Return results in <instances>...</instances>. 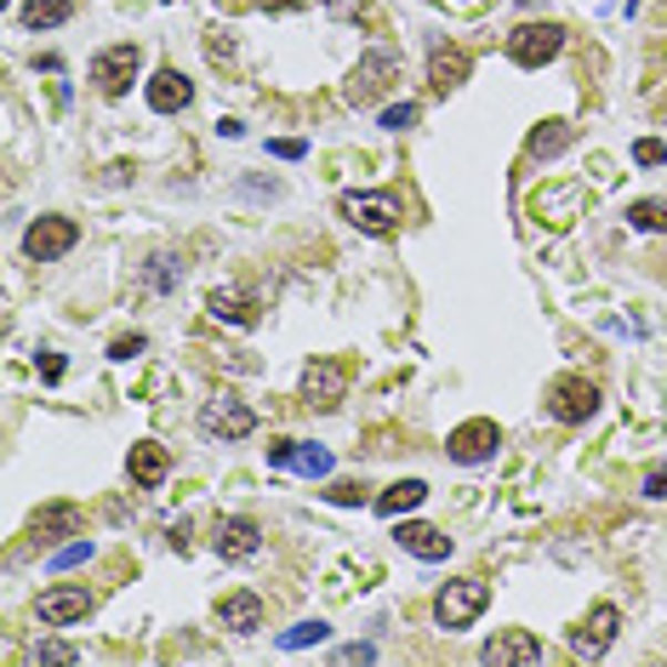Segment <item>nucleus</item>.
I'll return each mask as SVG.
<instances>
[{
	"instance_id": "1",
	"label": "nucleus",
	"mask_w": 667,
	"mask_h": 667,
	"mask_svg": "<svg viewBox=\"0 0 667 667\" xmlns=\"http://www.w3.org/2000/svg\"><path fill=\"white\" fill-rule=\"evenodd\" d=\"M485 605H491V587L485 582H474V576H468V582H445L440 594H434V622L456 634V627H468Z\"/></svg>"
},
{
	"instance_id": "2",
	"label": "nucleus",
	"mask_w": 667,
	"mask_h": 667,
	"mask_svg": "<svg viewBox=\"0 0 667 667\" xmlns=\"http://www.w3.org/2000/svg\"><path fill=\"white\" fill-rule=\"evenodd\" d=\"M565 47V29L560 23H520L514 34H507V58H514L520 69H542L554 63Z\"/></svg>"
},
{
	"instance_id": "3",
	"label": "nucleus",
	"mask_w": 667,
	"mask_h": 667,
	"mask_svg": "<svg viewBox=\"0 0 667 667\" xmlns=\"http://www.w3.org/2000/svg\"><path fill=\"white\" fill-rule=\"evenodd\" d=\"M594 411H599V388L587 377H560L547 388V417L554 422H587Z\"/></svg>"
},
{
	"instance_id": "4",
	"label": "nucleus",
	"mask_w": 667,
	"mask_h": 667,
	"mask_svg": "<svg viewBox=\"0 0 667 667\" xmlns=\"http://www.w3.org/2000/svg\"><path fill=\"white\" fill-rule=\"evenodd\" d=\"M137 63H143V52H137L132 41L98 52V58H92V81H98V92H103V98H121V92L137 81Z\"/></svg>"
},
{
	"instance_id": "5",
	"label": "nucleus",
	"mask_w": 667,
	"mask_h": 667,
	"mask_svg": "<svg viewBox=\"0 0 667 667\" xmlns=\"http://www.w3.org/2000/svg\"><path fill=\"white\" fill-rule=\"evenodd\" d=\"M201 428L212 440H246L252 428H257V411L252 406H240L234 394H217V400H206L201 406Z\"/></svg>"
},
{
	"instance_id": "6",
	"label": "nucleus",
	"mask_w": 667,
	"mask_h": 667,
	"mask_svg": "<svg viewBox=\"0 0 667 667\" xmlns=\"http://www.w3.org/2000/svg\"><path fill=\"white\" fill-rule=\"evenodd\" d=\"M337 212L355 223L360 234H394L400 228V206L388 201V194H342Z\"/></svg>"
},
{
	"instance_id": "7",
	"label": "nucleus",
	"mask_w": 667,
	"mask_h": 667,
	"mask_svg": "<svg viewBox=\"0 0 667 667\" xmlns=\"http://www.w3.org/2000/svg\"><path fill=\"white\" fill-rule=\"evenodd\" d=\"M496 445H502V428L491 422V417H474V422H462V428H451V462H491L496 456Z\"/></svg>"
},
{
	"instance_id": "8",
	"label": "nucleus",
	"mask_w": 667,
	"mask_h": 667,
	"mask_svg": "<svg viewBox=\"0 0 667 667\" xmlns=\"http://www.w3.org/2000/svg\"><path fill=\"white\" fill-rule=\"evenodd\" d=\"M74 240H81V228H74L69 217H41V223H29L23 252H29L34 263H52V257H63Z\"/></svg>"
},
{
	"instance_id": "9",
	"label": "nucleus",
	"mask_w": 667,
	"mask_h": 667,
	"mask_svg": "<svg viewBox=\"0 0 667 667\" xmlns=\"http://www.w3.org/2000/svg\"><path fill=\"white\" fill-rule=\"evenodd\" d=\"M394 74H400V58H394V52H371V58H360L355 81H348V98H355V103H377Z\"/></svg>"
},
{
	"instance_id": "10",
	"label": "nucleus",
	"mask_w": 667,
	"mask_h": 667,
	"mask_svg": "<svg viewBox=\"0 0 667 667\" xmlns=\"http://www.w3.org/2000/svg\"><path fill=\"white\" fill-rule=\"evenodd\" d=\"M212 547H217L223 560H252L257 547H263V531H257V520H246V514H228V520L212 525Z\"/></svg>"
},
{
	"instance_id": "11",
	"label": "nucleus",
	"mask_w": 667,
	"mask_h": 667,
	"mask_svg": "<svg viewBox=\"0 0 667 667\" xmlns=\"http://www.w3.org/2000/svg\"><path fill=\"white\" fill-rule=\"evenodd\" d=\"M92 610V594L86 587H47L41 605H34V616H41L47 627H69V622H81Z\"/></svg>"
},
{
	"instance_id": "12",
	"label": "nucleus",
	"mask_w": 667,
	"mask_h": 667,
	"mask_svg": "<svg viewBox=\"0 0 667 667\" xmlns=\"http://www.w3.org/2000/svg\"><path fill=\"white\" fill-rule=\"evenodd\" d=\"M616 627H622V610L616 605H594V610H587V622H582V634L571 639V650L576 656H605V645L616 639Z\"/></svg>"
},
{
	"instance_id": "13",
	"label": "nucleus",
	"mask_w": 667,
	"mask_h": 667,
	"mask_svg": "<svg viewBox=\"0 0 667 667\" xmlns=\"http://www.w3.org/2000/svg\"><path fill=\"white\" fill-rule=\"evenodd\" d=\"M480 656H485L491 667H502V661H514V667H536V661H542V639H531L525 627H507V634H496Z\"/></svg>"
},
{
	"instance_id": "14",
	"label": "nucleus",
	"mask_w": 667,
	"mask_h": 667,
	"mask_svg": "<svg viewBox=\"0 0 667 667\" xmlns=\"http://www.w3.org/2000/svg\"><path fill=\"white\" fill-rule=\"evenodd\" d=\"M342 388H348V377H342V366H331V360H314V366L302 371V400L320 406V411H331V406L342 400Z\"/></svg>"
},
{
	"instance_id": "15",
	"label": "nucleus",
	"mask_w": 667,
	"mask_h": 667,
	"mask_svg": "<svg viewBox=\"0 0 667 667\" xmlns=\"http://www.w3.org/2000/svg\"><path fill=\"white\" fill-rule=\"evenodd\" d=\"M394 542L406 547V554L428 560V565H440V560H451V536H445V531H434V525H417V520H406V525L394 531Z\"/></svg>"
},
{
	"instance_id": "16",
	"label": "nucleus",
	"mask_w": 667,
	"mask_h": 667,
	"mask_svg": "<svg viewBox=\"0 0 667 667\" xmlns=\"http://www.w3.org/2000/svg\"><path fill=\"white\" fill-rule=\"evenodd\" d=\"M468 69H474V58H468L462 47H434V52H428V86L451 92V86L468 81Z\"/></svg>"
},
{
	"instance_id": "17",
	"label": "nucleus",
	"mask_w": 667,
	"mask_h": 667,
	"mask_svg": "<svg viewBox=\"0 0 667 667\" xmlns=\"http://www.w3.org/2000/svg\"><path fill=\"white\" fill-rule=\"evenodd\" d=\"M206 308H212V320H228V326H252L257 320V297L246 286H217L206 297Z\"/></svg>"
},
{
	"instance_id": "18",
	"label": "nucleus",
	"mask_w": 667,
	"mask_h": 667,
	"mask_svg": "<svg viewBox=\"0 0 667 667\" xmlns=\"http://www.w3.org/2000/svg\"><path fill=\"white\" fill-rule=\"evenodd\" d=\"M188 98H194V86H188V74H177V69H161L148 81V109L154 114H177V109H188Z\"/></svg>"
},
{
	"instance_id": "19",
	"label": "nucleus",
	"mask_w": 667,
	"mask_h": 667,
	"mask_svg": "<svg viewBox=\"0 0 667 667\" xmlns=\"http://www.w3.org/2000/svg\"><path fill=\"white\" fill-rule=\"evenodd\" d=\"M126 468H132V480H137L143 491H154V485H161V480L172 474V456H166V445H154V440H143V445H132Z\"/></svg>"
},
{
	"instance_id": "20",
	"label": "nucleus",
	"mask_w": 667,
	"mask_h": 667,
	"mask_svg": "<svg viewBox=\"0 0 667 667\" xmlns=\"http://www.w3.org/2000/svg\"><path fill=\"white\" fill-rule=\"evenodd\" d=\"M217 622L228 627V634H257V627H263V599L257 594H228L217 605Z\"/></svg>"
},
{
	"instance_id": "21",
	"label": "nucleus",
	"mask_w": 667,
	"mask_h": 667,
	"mask_svg": "<svg viewBox=\"0 0 667 667\" xmlns=\"http://www.w3.org/2000/svg\"><path fill=\"white\" fill-rule=\"evenodd\" d=\"M422 496H428L422 480H400V485H388V491L377 496V514H382V520H400V514H411V507H422Z\"/></svg>"
},
{
	"instance_id": "22",
	"label": "nucleus",
	"mask_w": 667,
	"mask_h": 667,
	"mask_svg": "<svg viewBox=\"0 0 667 667\" xmlns=\"http://www.w3.org/2000/svg\"><path fill=\"white\" fill-rule=\"evenodd\" d=\"M69 531H81V507H69V502H52L34 514V536H69Z\"/></svg>"
},
{
	"instance_id": "23",
	"label": "nucleus",
	"mask_w": 667,
	"mask_h": 667,
	"mask_svg": "<svg viewBox=\"0 0 667 667\" xmlns=\"http://www.w3.org/2000/svg\"><path fill=\"white\" fill-rule=\"evenodd\" d=\"M565 148H571V126L565 121H542L531 132V154H536V161H554V154H565Z\"/></svg>"
},
{
	"instance_id": "24",
	"label": "nucleus",
	"mask_w": 667,
	"mask_h": 667,
	"mask_svg": "<svg viewBox=\"0 0 667 667\" xmlns=\"http://www.w3.org/2000/svg\"><path fill=\"white\" fill-rule=\"evenodd\" d=\"M74 18V0H29L23 7V23L29 29H58V23H69Z\"/></svg>"
},
{
	"instance_id": "25",
	"label": "nucleus",
	"mask_w": 667,
	"mask_h": 667,
	"mask_svg": "<svg viewBox=\"0 0 667 667\" xmlns=\"http://www.w3.org/2000/svg\"><path fill=\"white\" fill-rule=\"evenodd\" d=\"M143 280H148V291H177V280H183V263L177 257H148V274H143Z\"/></svg>"
},
{
	"instance_id": "26",
	"label": "nucleus",
	"mask_w": 667,
	"mask_h": 667,
	"mask_svg": "<svg viewBox=\"0 0 667 667\" xmlns=\"http://www.w3.org/2000/svg\"><path fill=\"white\" fill-rule=\"evenodd\" d=\"M627 223H634L639 234H667V206L661 201H634L627 206Z\"/></svg>"
},
{
	"instance_id": "27",
	"label": "nucleus",
	"mask_w": 667,
	"mask_h": 667,
	"mask_svg": "<svg viewBox=\"0 0 667 667\" xmlns=\"http://www.w3.org/2000/svg\"><path fill=\"white\" fill-rule=\"evenodd\" d=\"M291 468H297V474H308V480H326L331 474V451L326 445H297Z\"/></svg>"
},
{
	"instance_id": "28",
	"label": "nucleus",
	"mask_w": 667,
	"mask_h": 667,
	"mask_svg": "<svg viewBox=\"0 0 667 667\" xmlns=\"http://www.w3.org/2000/svg\"><path fill=\"white\" fill-rule=\"evenodd\" d=\"M320 639H326V622H320V616H314V622H297V627H286V634H280V645H286V650L320 645Z\"/></svg>"
},
{
	"instance_id": "29",
	"label": "nucleus",
	"mask_w": 667,
	"mask_h": 667,
	"mask_svg": "<svg viewBox=\"0 0 667 667\" xmlns=\"http://www.w3.org/2000/svg\"><path fill=\"white\" fill-rule=\"evenodd\" d=\"M29 661H81V650L63 645V639H41V645L29 650Z\"/></svg>"
},
{
	"instance_id": "30",
	"label": "nucleus",
	"mask_w": 667,
	"mask_h": 667,
	"mask_svg": "<svg viewBox=\"0 0 667 667\" xmlns=\"http://www.w3.org/2000/svg\"><path fill=\"white\" fill-rule=\"evenodd\" d=\"M417 114H422L417 103H394V109H382V126L388 132H406V126H417Z\"/></svg>"
},
{
	"instance_id": "31",
	"label": "nucleus",
	"mask_w": 667,
	"mask_h": 667,
	"mask_svg": "<svg viewBox=\"0 0 667 667\" xmlns=\"http://www.w3.org/2000/svg\"><path fill=\"white\" fill-rule=\"evenodd\" d=\"M326 496H331L337 507H355V502H366V485H360V480H337Z\"/></svg>"
},
{
	"instance_id": "32",
	"label": "nucleus",
	"mask_w": 667,
	"mask_h": 667,
	"mask_svg": "<svg viewBox=\"0 0 667 667\" xmlns=\"http://www.w3.org/2000/svg\"><path fill=\"white\" fill-rule=\"evenodd\" d=\"M268 154H274V161H302L308 143H302V137H274V143H268Z\"/></svg>"
},
{
	"instance_id": "33",
	"label": "nucleus",
	"mask_w": 667,
	"mask_h": 667,
	"mask_svg": "<svg viewBox=\"0 0 667 667\" xmlns=\"http://www.w3.org/2000/svg\"><path fill=\"white\" fill-rule=\"evenodd\" d=\"M81 560H92V542H69L63 554H52V571H69V565H81Z\"/></svg>"
},
{
	"instance_id": "34",
	"label": "nucleus",
	"mask_w": 667,
	"mask_h": 667,
	"mask_svg": "<svg viewBox=\"0 0 667 667\" xmlns=\"http://www.w3.org/2000/svg\"><path fill=\"white\" fill-rule=\"evenodd\" d=\"M634 161H639V166H661V161H667V143H656V137L634 143Z\"/></svg>"
},
{
	"instance_id": "35",
	"label": "nucleus",
	"mask_w": 667,
	"mask_h": 667,
	"mask_svg": "<svg viewBox=\"0 0 667 667\" xmlns=\"http://www.w3.org/2000/svg\"><path fill=\"white\" fill-rule=\"evenodd\" d=\"M291 456H297V440H268V462L274 468H291Z\"/></svg>"
},
{
	"instance_id": "36",
	"label": "nucleus",
	"mask_w": 667,
	"mask_h": 667,
	"mask_svg": "<svg viewBox=\"0 0 667 667\" xmlns=\"http://www.w3.org/2000/svg\"><path fill=\"white\" fill-rule=\"evenodd\" d=\"M143 348H148V337H137V331H132V337H121V342H114L109 355H114V360H132V355H143Z\"/></svg>"
},
{
	"instance_id": "37",
	"label": "nucleus",
	"mask_w": 667,
	"mask_h": 667,
	"mask_svg": "<svg viewBox=\"0 0 667 667\" xmlns=\"http://www.w3.org/2000/svg\"><path fill=\"white\" fill-rule=\"evenodd\" d=\"M645 496L667 502V462H661V468H650V474H645Z\"/></svg>"
},
{
	"instance_id": "38",
	"label": "nucleus",
	"mask_w": 667,
	"mask_h": 667,
	"mask_svg": "<svg viewBox=\"0 0 667 667\" xmlns=\"http://www.w3.org/2000/svg\"><path fill=\"white\" fill-rule=\"evenodd\" d=\"M337 661H377V645H366V639H360V645H342Z\"/></svg>"
},
{
	"instance_id": "39",
	"label": "nucleus",
	"mask_w": 667,
	"mask_h": 667,
	"mask_svg": "<svg viewBox=\"0 0 667 667\" xmlns=\"http://www.w3.org/2000/svg\"><path fill=\"white\" fill-rule=\"evenodd\" d=\"M41 377H47V382H63V355H41Z\"/></svg>"
},
{
	"instance_id": "40",
	"label": "nucleus",
	"mask_w": 667,
	"mask_h": 667,
	"mask_svg": "<svg viewBox=\"0 0 667 667\" xmlns=\"http://www.w3.org/2000/svg\"><path fill=\"white\" fill-rule=\"evenodd\" d=\"M268 12H291V7H302V0H263Z\"/></svg>"
}]
</instances>
